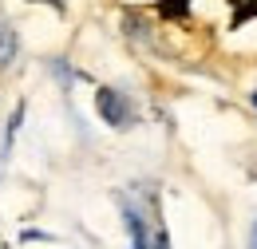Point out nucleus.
Instances as JSON below:
<instances>
[{
	"label": "nucleus",
	"instance_id": "f257e3e1",
	"mask_svg": "<svg viewBox=\"0 0 257 249\" xmlns=\"http://www.w3.org/2000/svg\"><path fill=\"white\" fill-rule=\"evenodd\" d=\"M99 115H103L111 127H131V119H135L131 103L119 91H99Z\"/></svg>",
	"mask_w": 257,
	"mask_h": 249
},
{
	"label": "nucleus",
	"instance_id": "f03ea898",
	"mask_svg": "<svg viewBox=\"0 0 257 249\" xmlns=\"http://www.w3.org/2000/svg\"><path fill=\"white\" fill-rule=\"evenodd\" d=\"M12 56H16V36H12V28L0 20V67L12 60Z\"/></svg>",
	"mask_w": 257,
	"mask_h": 249
},
{
	"label": "nucleus",
	"instance_id": "7ed1b4c3",
	"mask_svg": "<svg viewBox=\"0 0 257 249\" xmlns=\"http://www.w3.org/2000/svg\"><path fill=\"white\" fill-rule=\"evenodd\" d=\"M249 249H257V221H253V233H249Z\"/></svg>",
	"mask_w": 257,
	"mask_h": 249
},
{
	"label": "nucleus",
	"instance_id": "20e7f679",
	"mask_svg": "<svg viewBox=\"0 0 257 249\" xmlns=\"http://www.w3.org/2000/svg\"><path fill=\"white\" fill-rule=\"evenodd\" d=\"M253 103H257V95H253Z\"/></svg>",
	"mask_w": 257,
	"mask_h": 249
}]
</instances>
